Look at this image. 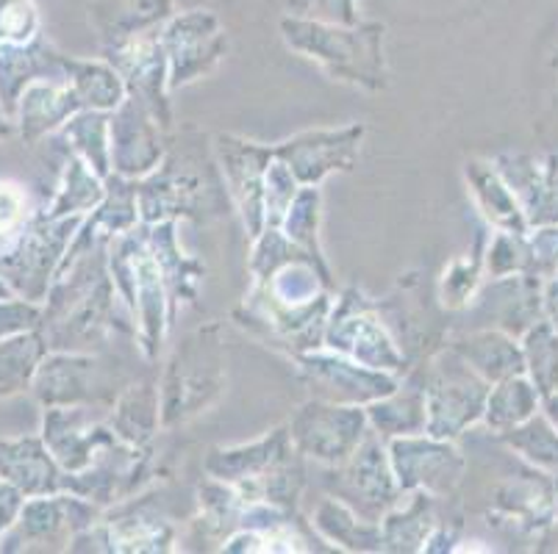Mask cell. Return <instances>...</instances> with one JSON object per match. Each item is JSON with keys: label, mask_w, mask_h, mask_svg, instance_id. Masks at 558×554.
Here are the masks:
<instances>
[{"label": "cell", "mask_w": 558, "mask_h": 554, "mask_svg": "<svg viewBox=\"0 0 558 554\" xmlns=\"http://www.w3.org/2000/svg\"><path fill=\"white\" fill-rule=\"evenodd\" d=\"M20 220V195L14 186H0V231H9Z\"/></svg>", "instance_id": "obj_1"}]
</instances>
